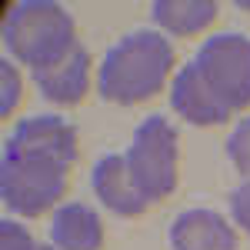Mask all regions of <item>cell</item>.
<instances>
[{"label": "cell", "instance_id": "cell-1", "mask_svg": "<svg viewBox=\"0 0 250 250\" xmlns=\"http://www.w3.org/2000/svg\"><path fill=\"white\" fill-rule=\"evenodd\" d=\"M173 70V47L164 30L140 27L120 37L104 54L97 70V94L110 104L130 107L144 104L164 90Z\"/></svg>", "mask_w": 250, "mask_h": 250}, {"label": "cell", "instance_id": "cell-2", "mask_svg": "<svg viewBox=\"0 0 250 250\" xmlns=\"http://www.w3.org/2000/svg\"><path fill=\"white\" fill-rule=\"evenodd\" d=\"M77 23L54 0H17L3 17V47L14 63L37 74L77 47Z\"/></svg>", "mask_w": 250, "mask_h": 250}, {"label": "cell", "instance_id": "cell-3", "mask_svg": "<svg viewBox=\"0 0 250 250\" xmlns=\"http://www.w3.org/2000/svg\"><path fill=\"white\" fill-rule=\"evenodd\" d=\"M67 170L70 164L40 154L7 150L0 154V197L3 207L17 217H40L57 207L67 193Z\"/></svg>", "mask_w": 250, "mask_h": 250}, {"label": "cell", "instance_id": "cell-4", "mask_svg": "<svg viewBox=\"0 0 250 250\" xmlns=\"http://www.w3.org/2000/svg\"><path fill=\"white\" fill-rule=\"evenodd\" d=\"M127 167L137 190L150 204L170 197L177 187V130L164 114H150L140 120V127L130 137Z\"/></svg>", "mask_w": 250, "mask_h": 250}, {"label": "cell", "instance_id": "cell-5", "mask_svg": "<svg viewBox=\"0 0 250 250\" xmlns=\"http://www.w3.org/2000/svg\"><path fill=\"white\" fill-rule=\"evenodd\" d=\"M193 63L233 114L250 107V37L233 30L213 34L197 47Z\"/></svg>", "mask_w": 250, "mask_h": 250}, {"label": "cell", "instance_id": "cell-6", "mask_svg": "<svg viewBox=\"0 0 250 250\" xmlns=\"http://www.w3.org/2000/svg\"><path fill=\"white\" fill-rule=\"evenodd\" d=\"M3 147L20 150V154H40V157L63 160V164H74L77 160V130H74V124H67L57 114H34V117H23L10 130Z\"/></svg>", "mask_w": 250, "mask_h": 250}, {"label": "cell", "instance_id": "cell-7", "mask_svg": "<svg viewBox=\"0 0 250 250\" xmlns=\"http://www.w3.org/2000/svg\"><path fill=\"white\" fill-rule=\"evenodd\" d=\"M170 107L177 117H184L193 127H213V124H227L233 110L210 90V83L197 70V63L187 60L170 80Z\"/></svg>", "mask_w": 250, "mask_h": 250}, {"label": "cell", "instance_id": "cell-8", "mask_svg": "<svg viewBox=\"0 0 250 250\" xmlns=\"http://www.w3.org/2000/svg\"><path fill=\"white\" fill-rule=\"evenodd\" d=\"M90 184H94L97 200L117 217H140L150 207V200L137 190L130 167H127V154H107L100 157L90 170Z\"/></svg>", "mask_w": 250, "mask_h": 250}, {"label": "cell", "instance_id": "cell-9", "mask_svg": "<svg viewBox=\"0 0 250 250\" xmlns=\"http://www.w3.org/2000/svg\"><path fill=\"white\" fill-rule=\"evenodd\" d=\"M173 250H237V230L227 217L207 207H193L173 217L170 224Z\"/></svg>", "mask_w": 250, "mask_h": 250}, {"label": "cell", "instance_id": "cell-10", "mask_svg": "<svg viewBox=\"0 0 250 250\" xmlns=\"http://www.w3.org/2000/svg\"><path fill=\"white\" fill-rule=\"evenodd\" d=\"M34 83H37V90L47 100H54L60 107H70V104L83 100L87 87H90V54H87V47L77 43L57 63L37 70L34 74Z\"/></svg>", "mask_w": 250, "mask_h": 250}, {"label": "cell", "instance_id": "cell-11", "mask_svg": "<svg viewBox=\"0 0 250 250\" xmlns=\"http://www.w3.org/2000/svg\"><path fill=\"white\" fill-rule=\"evenodd\" d=\"M50 244L57 250H100L104 220L87 204H60L50 220Z\"/></svg>", "mask_w": 250, "mask_h": 250}, {"label": "cell", "instance_id": "cell-12", "mask_svg": "<svg viewBox=\"0 0 250 250\" xmlns=\"http://www.w3.org/2000/svg\"><path fill=\"white\" fill-rule=\"evenodd\" d=\"M150 14L160 30L173 37H190L217 17V3L213 0H157Z\"/></svg>", "mask_w": 250, "mask_h": 250}, {"label": "cell", "instance_id": "cell-13", "mask_svg": "<svg viewBox=\"0 0 250 250\" xmlns=\"http://www.w3.org/2000/svg\"><path fill=\"white\" fill-rule=\"evenodd\" d=\"M227 157L237 167V173L250 180V117H244L230 130V137H227Z\"/></svg>", "mask_w": 250, "mask_h": 250}, {"label": "cell", "instance_id": "cell-14", "mask_svg": "<svg viewBox=\"0 0 250 250\" xmlns=\"http://www.w3.org/2000/svg\"><path fill=\"white\" fill-rule=\"evenodd\" d=\"M20 90H23V80H20L17 63L10 57L0 60V117L14 114V107L20 104Z\"/></svg>", "mask_w": 250, "mask_h": 250}, {"label": "cell", "instance_id": "cell-15", "mask_svg": "<svg viewBox=\"0 0 250 250\" xmlns=\"http://www.w3.org/2000/svg\"><path fill=\"white\" fill-rule=\"evenodd\" d=\"M0 250H40V244L30 237V230L17 220H0Z\"/></svg>", "mask_w": 250, "mask_h": 250}, {"label": "cell", "instance_id": "cell-16", "mask_svg": "<svg viewBox=\"0 0 250 250\" xmlns=\"http://www.w3.org/2000/svg\"><path fill=\"white\" fill-rule=\"evenodd\" d=\"M230 217L233 227L250 237V180H240L230 190Z\"/></svg>", "mask_w": 250, "mask_h": 250}, {"label": "cell", "instance_id": "cell-17", "mask_svg": "<svg viewBox=\"0 0 250 250\" xmlns=\"http://www.w3.org/2000/svg\"><path fill=\"white\" fill-rule=\"evenodd\" d=\"M40 250H57V247L54 244H40Z\"/></svg>", "mask_w": 250, "mask_h": 250}, {"label": "cell", "instance_id": "cell-18", "mask_svg": "<svg viewBox=\"0 0 250 250\" xmlns=\"http://www.w3.org/2000/svg\"><path fill=\"white\" fill-rule=\"evenodd\" d=\"M237 7H244V10H250V3H244V0H240V3H237Z\"/></svg>", "mask_w": 250, "mask_h": 250}]
</instances>
